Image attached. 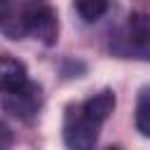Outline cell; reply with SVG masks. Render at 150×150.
<instances>
[{
    "mask_svg": "<svg viewBox=\"0 0 150 150\" xmlns=\"http://www.w3.org/2000/svg\"><path fill=\"white\" fill-rule=\"evenodd\" d=\"M28 84V70L26 63L19 61L12 54H0V91L9 94Z\"/></svg>",
    "mask_w": 150,
    "mask_h": 150,
    "instance_id": "8992f818",
    "label": "cell"
},
{
    "mask_svg": "<svg viewBox=\"0 0 150 150\" xmlns=\"http://www.w3.org/2000/svg\"><path fill=\"white\" fill-rule=\"evenodd\" d=\"M115 94L110 91V89H103V91H98V94H94V96H89L84 103H82V108H84V112L89 115V117H94L96 122H105L110 115H112V110H115Z\"/></svg>",
    "mask_w": 150,
    "mask_h": 150,
    "instance_id": "52a82bcc",
    "label": "cell"
},
{
    "mask_svg": "<svg viewBox=\"0 0 150 150\" xmlns=\"http://www.w3.org/2000/svg\"><path fill=\"white\" fill-rule=\"evenodd\" d=\"M2 105H5V110L9 115L28 122V120H33L40 112L42 89H40V84H35V82L28 80V84H23L21 89L9 91V94H2Z\"/></svg>",
    "mask_w": 150,
    "mask_h": 150,
    "instance_id": "277c9868",
    "label": "cell"
},
{
    "mask_svg": "<svg viewBox=\"0 0 150 150\" xmlns=\"http://www.w3.org/2000/svg\"><path fill=\"white\" fill-rule=\"evenodd\" d=\"M108 7H110V0H75V9L87 23L98 21L108 12Z\"/></svg>",
    "mask_w": 150,
    "mask_h": 150,
    "instance_id": "9c48e42d",
    "label": "cell"
},
{
    "mask_svg": "<svg viewBox=\"0 0 150 150\" xmlns=\"http://www.w3.org/2000/svg\"><path fill=\"white\" fill-rule=\"evenodd\" d=\"M110 52L122 59L150 61V14L131 12L110 35Z\"/></svg>",
    "mask_w": 150,
    "mask_h": 150,
    "instance_id": "6da1fadb",
    "label": "cell"
},
{
    "mask_svg": "<svg viewBox=\"0 0 150 150\" xmlns=\"http://www.w3.org/2000/svg\"><path fill=\"white\" fill-rule=\"evenodd\" d=\"M45 0H5L0 7V30L9 40H21L30 35V23L35 12Z\"/></svg>",
    "mask_w": 150,
    "mask_h": 150,
    "instance_id": "3957f363",
    "label": "cell"
},
{
    "mask_svg": "<svg viewBox=\"0 0 150 150\" xmlns=\"http://www.w3.org/2000/svg\"><path fill=\"white\" fill-rule=\"evenodd\" d=\"M30 35L35 40H40L42 45H54L56 38H59V16H56V9L47 2L40 5V9L35 12L33 16V23H30Z\"/></svg>",
    "mask_w": 150,
    "mask_h": 150,
    "instance_id": "5b68a950",
    "label": "cell"
},
{
    "mask_svg": "<svg viewBox=\"0 0 150 150\" xmlns=\"http://www.w3.org/2000/svg\"><path fill=\"white\" fill-rule=\"evenodd\" d=\"M2 2H5V0H0V5H2Z\"/></svg>",
    "mask_w": 150,
    "mask_h": 150,
    "instance_id": "8fae6325",
    "label": "cell"
},
{
    "mask_svg": "<svg viewBox=\"0 0 150 150\" xmlns=\"http://www.w3.org/2000/svg\"><path fill=\"white\" fill-rule=\"evenodd\" d=\"M101 122L89 117L82 103L68 105L63 112V143L68 150H94Z\"/></svg>",
    "mask_w": 150,
    "mask_h": 150,
    "instance_id": "7a4b0ae2",
    "label": "cell"
},
{
    "mask_svg": "<svg viewBox=\"0 0 150 150\" xmlns=\"http://www.w3.org/2000/svg\"><path fill=\"white\" fill-rule=\"evenodd\" d=\"M136 131L145 138H150V89H141L136 98V112H134Z\"/></svg>",
    "mask_w": 150,
    "mask_h": 150,
    "instance_id": "ba28073f",
    "label": "cell"
},
{
    "mask_svg": "<svg viewBox=\"0 0 150 150\" xmlns=\"http://www.w3.org/2000/svg\"><path fill=\"white\" fill-rule=\"evenodd\" d=\"M12 148V131L5 122H0V150H9Z\"/></svg>",
    "mask_w": 150,
    "mask_h": 150,
    "instance_id": "30bf717a",
    "label": "cell"
}]
</instances>
